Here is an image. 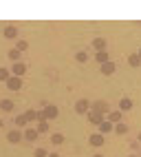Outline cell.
Segmentation results:
<instances>
[{
    "label": "cell",
    "instance_id": "obj_1",
    "mask_svg": "<svg viewBox=\"0 0 141 157\" xmlns=\"http://www.w3.org/2000/svg\"><path fill=\"white\" fill-rule=\"evenodd\" d=\"M99 131H101V133H108V131H110V124H108V122H101V124H99Z\"/></svg>",
    "mask_w": 141,
    "mask_h": 157
},
{
    "label": "cell",
    "instance_id": "obj_2",
    "mask_svg": "<svg viewBox=\"0 0 141 157\" xmlns=\"http://www.w3.org/2000/svg\"><path fill=\"white\" fill-rule=\"evenodd\" d=\"M84 111H86V102L82 100V102H77V113H84Z\"/></svg>",
    "mask_w": 141,
    "mask_h": 157
},
{
    "label": "cell",
    "instance_id": "obj_3",
    "mask_svg": "<svg viewBox=\"0 0 141 157\" xmlns=\"http://www.w3.org/2000/svg\"><path fill=\"white\" fill-rule=\"evenodd\" d=\"M130 106H132V102H130V100H121V108H130Z\"/></svg>",
    "mask_w": 141,
    "mask_h": 157
},
{
    "label": "cell",
    "instance_id": "obj_4",
    "mask_svg": "<svg viewBox=\"0 0 141 157\" xmlns=\"http://www.w3.org/2000/svg\"><path fill=\"white\" fill-rule=\"evenodd\" d=\"M22 71H24V67H22V64H16V67H13V73H18V75H20Z\"/></svg>",
    "mask_w": 141,
    "mask_h": 157
},
{
    "label": "cell",
    "instance_id": "obj_5",
    "mask_svg": "<svg viewBox=\"0 0 141 157\" xmlns=\"http://www.w3.org/2000/svg\"><path fill=\"white\" fill-rule=\"evenodd\" d=\"M112 69H115V67H112L110 62H108V64H104V73H112Z\"/></svg>",
    "mask_w": 141,
    "mask_h": 157
},
{
    "label": "cell",
    "instance_id": "obj_6",
    "mask_svg": "<svg viewBox=\"0 0 141 157\" xmlns=\"http://www.w3.org/2000/svg\"><path fill=\"white\" fill-rule=\"evenodd\" d=\"M9 140H11V142H18V140H20V133H11V135H9Z\"/></svg>",
    "mask_w": 141,
    "mask_h": 157
},
{
    "label": "cell",
    "instance_id": "obj_7",
    "mask_svg": "<svg viewBox=\"0 0 141 157\" xmlns=\"http://www.w3.org/2000/svg\"><path fill=\"white\" fill-rule=\"evenodd\" d=\"M126 131H128L126 124H119V126H117V133H126Z\"/></svg>",
    "mask_w": 141,
    "mask_h": 157
},
{
    "label": "cell",
    "instance_id": "obj_8",
    "mask_svg": "<svg viewBox=\"0 0 141 157\" xmlns=\"http://www.w3.org/2000/svg\"><path fill=\"white\" fill-rule=\"evenodd\" d=\"M93 144L99 146V144H101V135H95V137H93Z\"/></svg>",
    "mask_w": 141,
    "mask_h": 157
},
{
    "label": "cell",
    "instance_id": "obj_9",
    "mask_svg": "<svg viewBox=\"0 0 141 157\" xmlns=\"http://www.w3.org/2000/svg\"><path fill=\"white\" fill-rule=\"evenodd\" d=\"M0 80H7V71L5 69H0Z\"/></svg>",
    "mask_w": 141,
    "mask_h": 157
}]
</instances>
